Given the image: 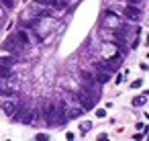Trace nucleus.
<instances>
[{"label":"nucleus","mask_w":149,"mask_h":141,"mask_svg":"<svg viewBox=\"0 0 149 141\" xmlns=\"http://www.w3.org/2000/svg\"><path fill=\"white\" fill-rule=\"evenodd\" d=\"M76 100L80 102L82 110H92V108H94V102H96V98H94L90 92H86V90L76 92Z\"/></svg>","instance_id":"1"},{"label":"nucleus","mask_w":149,"mask_h":141,"mask_svg":"<svg viewBox=\"0 0 149 141\" xmlns=\"http://www.w3.org/2000/svg\"><path fill=\"white\" fill-rule=\"evenodd\" d=\"M0 108L4 110V114L15 117V114H17V108H19V102H15V100H4L2 104H0Z\"/></svg>","instance_id":"2"},{"label":"nucleus","mask_w":149,"mask_h":141,"mask_svg":"<svg viewBox=\"0 0 149 141\" xmlns=\"http://www.w3.org/2000/svg\"><path fill=\"white\" fill-rule=\"evenodd\" d=\"M43 119L47 125H53V119H55V106L53 104H45L43 108Z\"/></svg>","instance_id":"3"},{"label":"nucleus","mask_w":149,"mask_h":141,"mask_svg":"<svg viewBox=\"0 0 149 141\" xmlns=\"http://www.w3.org/2000/svg\"><path fill=\"white\" fill-rule=\"evenodd\" d=\"M55 117H57V119H55L57 125H63V123H65L68 114H65V104H63V102H59V104L55 106Z\"/></svg>","instance_id":"4"},{"label":"nucleus","mask_w":149,"mask_h":141,"mask_svg":"<svg viewBox=\"0 0 149 141\" xmlns=\"http://www.w3.org/2000/svg\"><path fill=\"white\" fill-rule=\"evenodd\" d=\"M96 68L100 70V72H98V76H96V80H98L100 84L108 82V80H110V70H106V68H102V66H98V64H96Z\"/></svg>","instance_id":"5"},{"label":"nucleus","mask_w":149,"mask_h":141,"mask_svg":"<svg viewBox=\"0 0 149 141\" xmlns=\"http://www.w3.org/2000/svg\"><path fill=\"white\" fill-rule=\"evenodd\" d=\"M15 41L19 43V45H29V35H27V31H19L17 33V37H15Z\"/></svg>","instance_id":"6"},{"label":"nucleus","mask_w":149,"mask_h":141,"mask_svg":"<svg viewBox=\"0 0 149 141\" xmlns=\"http://www.w3.org/2000/svg\"><path fill=\"white\" fill-rule=\"evenodd\" d=\"M17 47H19V43H17L15 39H8V41L2 45V51H6V53H15V51H17Z\"/></svg>","instance_id":"7"},{"label":"nucleus","mask_w":149,"mask_h":141,"mask_svg":"<svg viewBox=\"0 0 149 141\" xmlns=\"http://www.w3.org/2000/svg\"><path fill=\"white\" fill-rule=\"evenodd\" d=\"M80 78H82V80H84L88 86H98V84H100V82H98V80H96L92 74H88V72H82V76H80Z\"/></svg>","instance_id":"8"},{"label":"nucleus","mask_w":149,"mask_h":141,"mask_svg":"<svg viewBox=\"0 0 149 141\" xmlns=\"http://www.w3.org/2000/svg\"><path fill=\"white\" fill-rule=\"evenodd\" d=\"M125 15L129 17V19H133V21H137L139 17H141V13L135 8V6H127V10H125Z\"/></svg>","instance_id":"9"},{"label":"nucleus","mask_w":149,"mask_h":141,"mask_svg":"<svg viewBox=\"0 0 149 141\" xmlns=\"http://www.w3.org/2000/svg\"><path fill=\"white\" fill-rule=\"evenodd\" d=\"M13 72H10V68L8 66H4V64H0V78H8Z\"/></svg>","instance_id":"10"},{"label":"nucleus","mask_w":149,"mask_h":141,"mask_svg":"<svg viewBox=\"0 0 149 141\" xmlns=\"http://www.w3.org/2000/svg\"><path fill=\"white\" fill-rule=\"evenodd\" d=\"M65 114H68V119H78V117L82 114V108H72V110H68Z\"/></svg>","instance_id":"11"},{"label":"nucleus","mask_w":149,"mask_h":141,"mask_svg":"<svg viewBox=\"0 0 149 141\" xmlns=\"http://www.w3.org/2000/svg\"><path fill=\"white\" fill-rule=\"evenodd\" d=\"M37 4H41V6H55V4H59V0H37Z\"/></svg>","instance_id":"12"},{"label":"nucleus","mask_w":149,"mask_h":141,"mask_svg":"<svg viewBox=\"0 0 149 141\" xmlns=\"http://www.w3.org/2000/svg\"><path fill=\"white\" fill-rule=\"evenodd\" d=\"M145 100H147V96L143 94V96H139V98H135V100H133V104H137V106H139V104H145Z\"/></svg>","instance_id":"13"},{"label":"nucleus","mask_w":149,"mask_h":141,"mask_svg":"<svg viewBox=\"0 0 149 141\" xmlns=\"http://www.w3.org/2000/svg\"><path fill=\"white\" fill-rule=\"evenodd\" d=\"M90 127H92V123H90V121H86V123H82V125H80V129H82V133H86V131H90Z\"/></svg>","instance_id":"14"},{"label":"nucleus","mask_w":149,"mask_h":141,"mask_svg":"<svg viewBox=\"0 0 149 141\" xmlns=\"http://www.w3.org/2000/svg\"><path fill=\"white\" fill-rule=\"evenodd\" d=\"M37 139H39V141H47V135H45V133H39Z\"/></svg>","instance_id":"15"},{"label":"nucleus","mask_w":149,"mask_h":141,"mask_svg":"<svg viewBox=\"0 0 149 141\" xmlns=\"http://www.w3.org/2000/svg\"><path fill=\"white\" fill-rule=\"evenodd\" d=\"M139 86H143V82H141V80H137V82H133V88H139Z\"/></svg>","instance_id":"16"},{"label":"nucleus","mask_w":149,"mask_h":141,"mask_svg":"<svg viewBox=\"0 0 149 141\" xmlns=\"http://www.w3.org/2000/svg\"><path fill=\"white\" fill-rule=\"evenodd\" d=\"M0 21H2V8H0Z\"/></svg>","instance_id":"17"}]
</instances>
